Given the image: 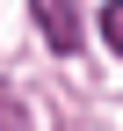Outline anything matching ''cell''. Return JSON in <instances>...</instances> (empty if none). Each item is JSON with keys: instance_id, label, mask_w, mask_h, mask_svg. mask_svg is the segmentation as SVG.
<instances>
[{"instance_id": "1", "label": "cell", "mask_w": 123, "mask_h": 131, "mask_svg": "<svg viewBox=\"0 0 123 131\" xmlns=\"http://www.w3.org/2000/svg\"><path fill=\"white\" fill-rule=\"evenodd\" d=\"M29 15H36V29H43L51 51H80V15H72V0H29Z\"/></svg>"}, {"instance_id": "2", "label": "cell", "mask_w": 123, "mask_h": 131, "mask_svg": "<svg viewBox=\"0 0 123 131\" xmlns=\"http://www.w3.org/2000/svg\"><path fill=\"white\" fill-rule=\"evenodd\" d=\"M101 37H109V51L123 58V0H109V7H101Z\"/></svg>"}, {"instance_id": "3", "label": "cell", "mask_w": 123, "mask_h": 131, "mask_svg": "<svg viewBox=\"0 0 123 131\" xmlns=\"http://www.w3.org/2000/svg\"><path fill=\"white\" fill-rule=\"evenodd\" d=\"M0 131H29V124H22V102H14L7 88H0Z\"/></svg>"}]
</instances>
